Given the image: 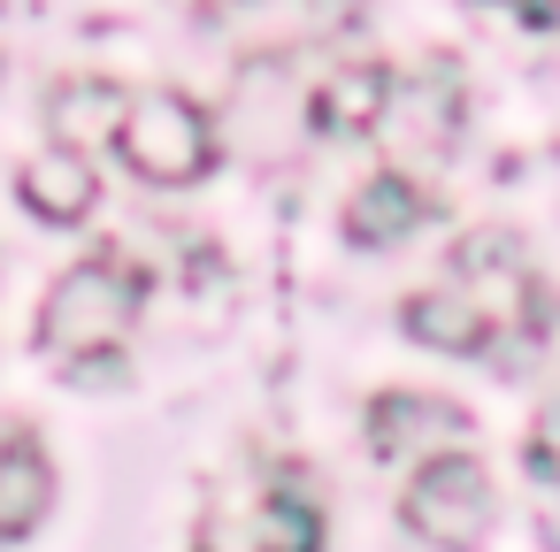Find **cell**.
I'll use <instances>...</instances> for the list:
<instances>
[{"instance_id":"obj_1","label":"cell","mask_w":560,"mask_h":552,"mask_svg":"<svg viewBox=\"0 0 560 552\" xmlns=\"http://www.w3.org/2000/svg\"><path fill=\"white\" fill-rule=\"evenodd\" d=\"M139 300H147V277L124 254H93L55 277V292L39 307V345L70 368H108L139 330Z\"/></svg>"},{"instance_id":"obj_12","label":"cell","mask_w":560,"mask_h":552,"mask_svg":"<svg viewBox=\"0 0 560 552\" xmlns=\"http://www.w3.org/2000/svg\"><path fill=\"white\" fill-rule=\"evenodd\" d=\"M384 116L399 124V139H407V146H430V154H445V146H453V116H460L453 70H430V78H415V85H399V78H392V101H384Z\"/></svg>"},{"instance_id":"obj_10","label":"cell","mask_w":560,"mask_h":552,"mask_svg":"<svg viewBox=\"0 0 560 552\" xmlns=\"http://www.w3.org/2000/svg\"><path fill=\"white\" fill-rule=\"evenodd\" d=\"M399 330L415 338V345H430V353H453V361H476V353H491V330H483V315L453 292V284H430V292H415L407 307H399Z\"/></svg>"},{"instance_id":"obj_16","label":"cell","mask_w":560,"mask_h":552,"mask_svg":"<svg viewBox=\"0 0 560 552\" xmlns=\"http://www.w3.org/2000/svg\"><path fill=\"white\" fill-rule=\"evenodd\" d=\"M537 529H545V544H552V552H560V498H552V506H545V514H537Z\"/></svg>"},{"instance_id":"obj_7","label":"cell","mask_w":560,"mask_h":552,"mask_svg":"<svg viewBox=\"0 0 560 552\" xmlns=\"http://www.w3.org/2000/svg\"><path fill=\"white\" fill-rule=\"evenodd\" d=\"M55 506V468H47V445L39 430H0V544L9 537H32L39 514Z\"/></svg>"},{"instance_id":"obj_3","label":"cell","mask_w":560,"mask_h":552,"mask_svg":"<svg viewBox=\"0 0 560 552\" xmlns=\"http://www.w3.org/2000/svg\"><path fill=\"white\" fill-rule=\"evenodd\" d=\"M499 498H491V475L476 453L445 445V453H422V468L407 475V498H399V521L438 544V552H476L483 529H491Z\"/></svg>"},{"instance_id":"obj_14","label":"cell","mask_w":560,"mask_h":552,"mask_svg":"<svg viewBox=\"0 0 560 552\" xmlns=\"http://www.w3.org/2000/svg\"><path fill=\"white\" fill-rule=\"evenodd\" d=\"M529 475L560 491V399H545V414L529 422Z\"/></svg>"},{"instance_id":"obj_6","label":"cell","mask_w":560,"mask_h":552,"mask_svg":"<svg viewBox=\"0 0 560 552\" xmlns=\"http://www.w3.org/2000/svg\"><path fill=\"white\" fill-rule=\"evenodd\" d=\"M384 101H392V70L384 62H346V70H323V85L307 93V124L323 139H369L384 124Z\"/></svg>"},{"instance_id":"obj_15","label":"cell","mask_w":560,"mask_h":552,"mask_svg":"<svg viewBox=\"0 0 560 552\" xmlns=\"http://www.w3.org/2000/svg\"><path fill=\"white\" fill-rule=\"evenodd\" d=\"M506 9L529 16V24H552V16H560V0H506Z\"/></svg>"},{"instance_id":"obj_13","label":"cell","mask_w":560,"mask_h":552,"mask_svg":"<svg viewBox=\"0 0 560 552\" xmlns=\"http://www.w3.org/2000/svg\"><path fill=\"white\" fill-rule=\"evenodd\" d=\"M116 116H124V85H101V78H85V85H62L55 93V108H47V124H55V146H93V139H116Z\"/></svg>"},{"instance_id":"obj_8","label":"cell","mask_w":560,"mask_h":552,"mask_svg":"<svg viewBox=\"0 0 560 552\" xmlns=\"http://www.w3.org/2000/svg\"><path fill=\"white\" fill-rule=\"evenodd\" d=\"M16 200H24L39 223H85L93 200H101V177H93V162H85L78 146H47V154H32V162L16 169Z\"/></svg>"},{"instance_id":"obj_4","label":"cell","mask_w":560,"mask_h":552,"mask_svg":"<svg viewBox=\"0 0 560 552\" xmlns=\"http://www.w3.org/2000/svg\"><path fill=\"white\" fill-rule=\"evenodd\" d=\"M445 284L483 315L491 353H499L506 338H537V330H545V292H537V277H529V261H522V246H514L506 231H476V238H460Z\"/></svg>"},{"instance_id":"obj_2","label":"cell","mask_w":560,"mask_h":552,"mask_svg":"<svg viewBox=\"0 0 560 552\" xmlns=\"http://www.w3.org/2000/svg\"><path fill=\"white\" fill-rule=\"evenodd\" d=\"M116 154H124L131 177H147L162 192H185L215 169V116L192 108L185 93H124Z\"/></svg>"},{"instance_id":"obj_5","label":"cell","mask_w":560,"mask_h":552,"mask_svg":"<svg viewBox=\"0 0 560 552\" xmlns=\"http://www.w3.org/2000/svg\"><path fill=\"white\" fill-rule=\"evenodd\" d=\"M453 437H468V414L453 399H430V391H384V399H369V453L376 460L445 453Z\"/></svg>"},{"instance_id":"obj_11","label":"cell","mask_w":560,"mask_h":552,"mask_svg":"<svg viewBox=\"0 0 560 552\" xmlns=\"http://www.w3.org/2000/svg\"><path fill=\"white\" fill-rule=\"evenodd\" d=\"M323 537H330V521H323V506L300 475L261 491V506L246 521V552H323Z\"/></svg>"},{"instance_id":"obj_9","label":"cell","mask_w":560,"mask_h":552,"mask_svg":"<svg viewBox=\"0 0 560 552\" xmlns=\"http://www.w3.org/2000/svg\"><path fill=\"white\" fill-rule=\"evenodd\" d=\"M430 223V192L407 169H376L353 200H346V238L353 246H399L407 231Z\"/></svg>"}]
</instances>
